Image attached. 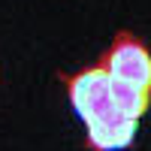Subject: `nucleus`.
<instances>
[{
  "mask_svg": "<svg viewBox=\"0 0 151 151\" xmlns=\"http://www.w3.org/2000/svg\"><path fill=\"white\" fill-rule=\"evenodd\" d=\"M64 85H67L73 109L85 121L88 145L94 151H118L133 142L139 121H130L115 112V106H112V79L100 64L88 67L82 73L64 76Z\"/></svg>",
  "mask_w": 151,
  "mask_h": 151,
  "instance_id": "obj_1",
  "label": "nucleus"
},
{
  "mask_svg": "<svg viewBox=\"0 0 151 151\" xmlns=\"http://www.w3.org/2000/svg\"><path fill=\"white\" fill-rule=\"evenodd\" d=\"M100 67L115 82H127L142 91H151V52L133 33H118L106 48V55L100 58Z\"/></svg>",
  "mask_w": 151,
  "mask_h": 151,
  "instance_id": "obj_2",
  "label": "nucleus"
},
{
  "mask_svg": "<svg viewBox=\"0 0 151 151\" xmlns=\"http://www.w3.org/2000/svg\"><path fill=\"white\" fill-rule=\"evenodd\" d=\"M112 106H115L118 115L130 118V121H139L148 112V106H151V91H142V88H136V85L112 79Z\"/></svg>",
  "mask_w": 151,
  "mask_h": 151,
  "instance_id": "obj_3",
  "label": "nucleus"
}]
</instances>
